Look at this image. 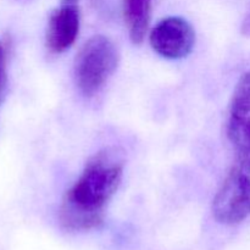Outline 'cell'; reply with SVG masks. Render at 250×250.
Masks as SVG:
<instances>
[{"instance_id":"52a82bcc","label":"cell","mask_w":250,"mask_h":250,"mask_svg":"<svg viewBox=\"0 0 250 250\" xmlns=\"http://www.w3.org/2000/svg\"><path fill=\"white\" fill-rule=\"evenodd\" d=\"M7 88V73H6V59H5V50L0 42V103L2 102Z\"/></svg>"},{"instance_id":"3957f363","label":"cell","mask_w":250,"mask_h":250,"mask_svg":"<svg viewBox=\"0 0 250 250\" xmlns=\"http://www.w3.org/2000/svg\"><path fill=\"white\" fill-rule=\"evenodd\" d=\"M212 216L233 226L250 216V155L233 156V163L212 200Z\"/></svg>"},{"instance_id":"ba28073f","label":"cell","mask_w":250,"mask_h":250,"mask_svg":"<svg viewBox=\"0 0 250 250\" xmlns=\"http://www.w3.org/2000/svg\"><path fill=\"white\" fill-rule=\"evenodd\" d=\"M80 0H61L62 5H77Z\"/></svg>"},{"instance_id":"277c9868","label":"cell","mask_w":250,"mask_h":250,"mask_svg":"<svg viewBox=\"0 0 250 250\" xmlns=\"http://www.w3.org/2000/svg\"><path fill=\"white\" fill-rule=\"evenodd\" d=\"M149 42L158 55L168 60H180L192 53L195 32L192 24L182 17H166L155 24Z\"/></svg>"},{"instance_id":"6da1fadb","label":"cell","mask_w":250,"mask_h":250,"mask_svg":"<svg viewBox=\"0 0 250 250\" xmlns=\"http://www.w3.org/2000/svg\"><path fill=\"white\" fill-rule=\"evenodd\" d=\"M122 176L124 161L115 151L104 149L92 156L62 198L59 217L63 229L80 232L100 226Z\"/></svg>"},{"instance_id":"8992f818","label":"cell","mask_w":250,"mask_h":250,"mask_svg":"<svg viewBox=\"0 0 250 250\" xmlns=\"http://www.w3.org/2000/svg\"><path fill=\"white\" fill-rule=\"evenodd\" d=\"M153 0H124V17L132 43H143L151 17Z\"/></svg>"},{"instance_id":"5b68a950","label":"cell","mask_w":250,"mask_h":250,"mask_svg":"<svg viewBox=\"0 0 250 250\" xmlns=\"http://www.w3.org/2000/svg\"><path fill=\"white\" fill-rule=\"evenodd\" d=\"M81 15L77 5H62L49 17L46 28V48L61 54L73 45L80 33Z\"/></svg>"},{"instance_id":"7a4b0ae2","label":"cell","mask_w":250,"mask_h":250,"mask_svg":"<svg viewBox=\"0 0 250 250\" xmlns=\"http://www.w3.org/2000/svg\"><path fill=\"white\" fill-rule=\"evenodd\" d=\"M116 45L105 36L88 39L75 59V82L84 97H93L109 81L119 66Z\"/></svg>"}]
</instances>
